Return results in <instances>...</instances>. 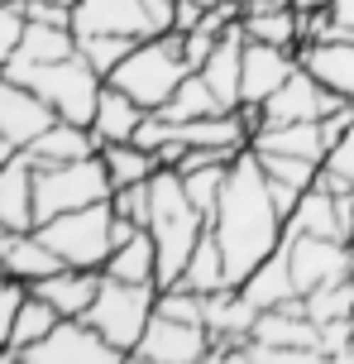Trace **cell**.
<instances>
[{"label":"cell","instance_id":"7","mask_svg":"<svg viewBox=\"0 0 354 364\" xmlns=\"http://www.w3.org/2000/svg\"><path fill=\"white\" fill-rule=\"evenodd\" d=\"M125 350H115L87 316H57V326L24 350V364H120Z\"/></svg>","mask_w":354,"mask_h":364},{"label":"cell","instance_id":"37","mask_svg":"<svg viewBox=\"0 0 354 364\" xmlns=\"http://www.w3.org/2000/svg\"><path fill=\"white\" fill-rule=\"evenodd\" d=\"M111 211H115V216H125V220H134V225H149V182L115 187V192H111Z\"/></svg>","mask_w":354,"mask_h":364},{"label":"cell","instance_id":"2","mask_svg":"<svg viewBox=\"0 0 354 364\" xmlns=\"http://www.w3.org/2000/svg\"><path fill=\"white\" fill-rule=\"evenodd\" d=\"M0 73L24 82L29 91H38V96L53 106L57 120H72V125H92L101 87H106V77L96 73L82 53L62 58V63H15V58H10Z\"/></svg>","mask_w":354,"mask_h":364},{"label":"cell","instance_id":"31","mask_svg":"<svg viewBox=\"0 0 354 364\" xmlns=\"http://www.w3.org/2000/svg\"><path fill=\"white\" fill-rule=\"evenodd\" d=\"M244 38L254 43H273V48H292L302 43V15L297 10H268V15H240Z\"/></svg>","mask_w":354,"mask_h":364},{"label":"cell","instance_id":"46","mask_svg":"<svg viewBox=\"0 0 354 364\" xmlns=\"http://www.w3.org/2000/svg\"><path fill=\"white\" fill-rule=\"evenodd\" d=\"M10 154H15V144H5V139H0V168H5V159H10Z\"/></svg>","mask_w":354,"mask_h":364},{"label":"cell","instance_id":"5","mask_svg":"<svg viewBox=\"0 0 354 364\" xmlns=\"http://www.w3.org/2000/svg\"><path fill=\"white\" fill-rule=\"evenodd\" d=\"M111 220H115L111 201H96V206H77V211H62L53 220H38L34 230L62 255V264H72V269H101L115 250Z\"/></svg>","mask_w":354,"mask_h":364},{"label":"cell","instance_id":"13","mask_svg":"<svg viewBox=\"0 0 354 364\" xmlns=\"http://www.w3.org/2000/svg\"><path fill=\"white\" fill-rule=\"evenodd\" d=\"M53 120H57L53 106H48L38 91H29L24 82L0 73V139H5V144L24 149L34 134H43V129L53 125Z\"/></svg>","mask_w":354,"mask_h":364},{"label":"cell","instance_id":"32","mask_svg":"<svg viewBox=\"0 0 354 364\" xmlns=\"http://www.w3.org/2000/svg\"><path fill=\"white\" fill-rule=\"evenodd\" d=\"M316 187H326V192H354V120H350V129L336 134V144L326 149Z\"/></svg>","mask_w":354,"mask_h":364},{"label":"cell","instance_id":"30","mask_svg":"<svg viewBox=\"0 0 354 364\" xmlns=\"http://www.w3.org/2000/svg\"><path fill=\"white\" fill-rule=\"evenodd\" d=\"M182 283L192 292H221L230 288V278H225V255H221V240L211 235V225H206V235L197 240V250H192V259H187V269H182Z\"/></svg>","mask_w":354,"mask_h":364},{"label":"cell","instance_id":"20","mask_svg":"<svg viewBox=\"0 0 354 364\" xmlns=\"http://www.w3.org/2000/svg\"><path fill=\"white\" fill-rule=\"evenodd\" d=\"M240 292L254 302L259 311H268V307H287V302H297L302 297V288H297V278H292V259H287V245H278L273 255L263 259L259 269L249 273L240 283Z\"/></svg>","mask_w":354,"mask_h":364},{"label":"cell","instance_id":"47","mask_svg":"<svg viewBox=\"0 0 354 364\" xmlns=\"http://www.w3.org/2000/svg\"><path fill=\"white\" fill-rule=\"evenodd\" d=\"M340 364H354V331H350V346H345V360Z\"/></svg>","mask_w":354,"mask_h":364},{"label":"cell","instance_id":"43","mask_svg":"<svg viewBox=\"0 0 354 364\" xmlns=\"http://www.w3.org/2000/svg\"><path fill=\"white\" fill-rule=\"evenodd\" d=\"M206 5L201 0H177V19H172V34H192L197 24H201Z\"/></svg>","mask_w":354,"mask_h":364},{"label":"cell","instance_id":"8","mask_svg":"<svg viewBox=\"0 0 354 364\" xmlns=\"http://www.w3.org/2000/svg\"><path fill=\"white\" fill-rule=\"evenodd\" d=\"M134 364H197L211 360V331L197 326V321H177V316H163L153 311L149 331L139 336V346L130 350Z\"/></svg>","mask_w":354,"mask_h":364},{"label":"cell","instance_id":"28","mask_svg":"<svg viewBox=\"0 0 354 364\" xmlns=\"http://www.w3.org/2000/svg\"><path fill=\"white\" fill-rule=\"evenodd\" d=\"M211 110H230V106H221V96L211 91V82H206L201 73H187L182 82H177V91H172L168 101L158 106V115H163V120H172V125H187V120L211 115Z\"/></svg>","mask_w":354,"mask_h":364},{"label":"cell","instance_id":"6","mask_svg":"<svg viewBox=\"0 0 354 364\" xmlns=\"http://www.w3.org/2000/svg\"><path fill=\"white\" fill-rule=\"evenodd\" d=\"M111 173L101 164V154L92 159H77V164H53L38 168L34 178V211L38 220H53L62 211H77V206H96V201H111Z\"/></svg>","mask_w":354,"mask_h":364},{"label":"cell","instance_id":"3","mask_svg":"<svg viewBox=\"0 0 354 364\" xmlns=\"http://www.w3.org/2000/svg\"><path fill=\"white\" fill-rule=\"evenodd\" d=\"M187 73L192 68H187V58H182V34H153V38H139L106 82L130 91L144 110H158L177 91V82Z\"/></svg>","mask_w":354,"mask_h":364},{"label":"cell","instance_id":"40","mask_svg":"<svg viewBox=\"0 0 354 364\" xmlns=\"http://www.w3.org/2000/svg\"><path fill=\"white\" fill-rule=\"evenodd\" d=\"M216 43H221V34H211V29H201V24H197L192 34H182V58H187V68L197 73L206 58H211V48H216Z\"/></svg>","mask_w":354,"mask_h":364},{"label":"cell","instance_id":"19","mask_svg":"<svg viewBox=\"0 0 354 364\" xmlns=\"http://www.w3.org/2000/svg\"><path fill=\"white\" fill-rule=\"evenodd\" d=\"M24 154L34 159L38 168H53V164H77V159H92L101 154V139L92 134V125H72V120H53V125L34 134Z\"/></svg>","mask_w":354,"mask_h":364},{"label":"cell","instance_id":"11","mask_svg":"<svg viewBox=\"0 0 354 364\" xmlns=\"http://www.w3.org/2000/svg\"><path fill=\"white\" fill-rule=\"evenodd\" d=\"M287 259H292V278H297L302 292L326 288L336 278H350L354 273V250L345 240H326V235H287Z\"/></svg>","mask_w":354,"mask_h":364},{"label":"cell","instance_id":"29","mask_svg":"<svg viewBox=\"0 0 354 364\" xmlns=\"http://www.w3.org/2000/svg\"><path fill=\"white\" fill-rule=\"evenodd\" d=\"M101 164L111 173V187H130V182H149L153 168H158V154L134 139H120V144H101Z\"/></svg>","mask_w":354,"mask_h":364},{"label":"cell","instance_id":"10","mask_svg":"<svg viewBox=\"0 0 354 364\" xmlns=\"http://www.w3.org/2000/svg\"><path fill=\"white\" fill-rule=\"evenodd\" d=\"M345 96H336L331 87H321L316 77L306 73V68H292V77L282 82L268 101L259 106V115H263V125H292V120H326L331 110L340 106ZM259 134V129H254Z\"/></svg>","mask_w":354,"mask_h":364},{"label":"cell","instance_id":"1","mask_svg":"<svg viewBox=\"0 0 354 364\" xmlns=\"http://www.w3.org/2000/svg\"><path fill=\"white\" fill-rule=\"evenodd\" d=\"M211 235L221 240L230 288H240L244 278L287 240V220L268 197V178H263L259 159L249 149L225 173V192L216 201V216H211Z\"/></svg>","mask_w":354,"mask_h":364},{"label":"cell","instance_id":"12","mask_svg":"<svg viewBox=\"0 0 354 364\" xmlns=\"http://www.w3.org/2000/svg\"><path fill=\"white\" fill-rule=\"evenodd\" d=\"M72 34H120V38H153L144 0H72Z\"/></svg>","mask_w":354,"mask_h":364},{"label":"cell","instance_id":"27","mask_svg":"<svg viewBox=\"0 0 354 364\" xmlns=\"http://www.w3.org/2000/svg\"><path fill=\"white\" fill-rule=\"evenodd\" d=\"M287 235H326V240H345V225L336 216V197L326 187H306L297 201V211L287 216ZM350 245V240H345Z\"/></svg>","mask_w":354,"mask_h":364},{"label":"cell","instance_id":"21","mask_svg":"<svg viewBox=\"0 0 354 364\" xmlns=\"http://www.w3.org/2000/svg\"><path fill=\"white\" fill-rule=\"evenodd\" d=\"M197 73L211 82V91L221 96V106H240V73H244V29L240 24H230L221 34V43L211 48V58H206Z\"/></svg>","mask_w":354,"mask_h":364},{"label":"cell","instance_id":"38","mask_svg":"<svg viewBox=\"0 0 354 364\" xmlns=\"http://www.w3.org/2000/svg\"><path fill=\"white\" fill-rule=\"evenodd\" d=\"M24 297H29V283H19V278H10V273H0V346L10 341V326H15V311H19Z\"/></svg>","mask_w":354,"mask_h":364},{"label":"cell","instance_id":"33","mask_svg":"<svg viewBox=\"0 0 354 364\" xmlns=\"http://www.w3.org/2000/svg\"><path fill=\"white\" fill-rule=\"evenodd\" d=\"M302 307L311 321H340V316H354V273L350 278H336V283H326V288H311L302 292Z\"/></svg>","mask_w":354,"mask_h":364},{"label":"cell","instance_id":"18","mask_svg":"<svg viewBox=\"0 0 354 364\" xmlns=\"http://www.w3.org/2000/svg\"><path fill=\"white\" fill-rule=\"evenodd\" d=\"M101 278H106L101 269H72V264H62L57 273L38 278L29 288H34L43 302H53L57 316H87L92 302H96V292H101Z\"/></svg>","mask_w":354,"mask_h":364},{"label":"cell","instance_id":"14","mask_svg":"<svg viewBox=\"0 0 354 364\" xmlns=\"http://www.w3.org/2000/svg\"><path fill=\"white\" fill-rule=\"evenodd\" d=\"M292 68H297V53H292V48H273V43H254V38H244L240 106H263V101L292 77Z\"/></svg>","mask_w":354,"mask_h":364},{"label":"cell","instance_id":"34","mask_svg":"<svg viewBox=\"0 0 354 364\" xmlns=\"http://www.w3.org/2000/svg\"><path fill=\"white\" fill-rule=\"evenodd\" d=\"M225 173H230V164H206V168L182 173L187 197H192V206H197L206 220L216 216V201H221V192H225Z\"/></svg>","mask_w":354,"mask_h":364},{"label":"cell","instance_id":"42","mask_svg":"<svg viewBox=\"0 0 354 364\" xmlns=\"http://www.w3.org/2000/svg\"><path fill=\"white\" fill-rule=\"evenodd\" d=\"M144 15H149L153 34H172V19H177V0H144Z\"/></svg>","mask_w":354,"mask_h":364},{"label":"cell","instance_id":"35","mask_svg":"<svg viewBox=\"0 0 354 364\" xmlns=\"http://www.w3.org/2000/svg\"><path fill=\"white\" fill-rule=\"evenodd\" d=\"M254 159H259V168L268 173V178H282V182H292V187H316V173L321 164L316 159H297V154H259V149H249Z\"/></svg>","mask_w":354,"mask_h":364},{"label":"cell","instance_id":"26","mask_svg":"<svg viewBox=\"0 0 354 364\" xmlns=\"http://www.w3.org/2000/svg\"><path fill=\"white\" fill-rule=\"evenodd\" d=\"M72 53H77L72 24H43V19H29L24 34H19L15 63H62V58H72Z\"/></svg>","mask_w":354,"mask_h":364},{"label":"cell","instance_id":"48","mask_svg":"<svg viewBox=\"0 0 354 364\" xmlns=\"http://www.w3.org/2000/svg\"><path fill=\"white\" fill-rule=\"evenodd\" d=\"M0 5H24V0H0Z\"/></svg>","mask_w":354,"mask_h":364},{"label":"cell","instance_id":"17","mask_svg":"<svg viewBox=\"0 0 354 364\" xmlns=\"http://www.w3.org/2000/svg\"><path fill=\"white\" fill-rule=\"evenodd\" d=\"M57 269H62V255L38 230H0V273L19 283H38Z\"/></svg>","mask_w":354,"mask_h":364},{"label":"cell","instance_id":"41","mask_svg":"<svg viewBox=\"0 0 354 364\" xmlns=\"http://www.w3.org/2000/svg\"><path fill=\"white\" fill-rule=\"evenodd\" d=\"M263 178H268V173H263ZM268 197H273V206H278L282 220H287L302 201V187H292V182H282V178H268Z\"/></svg>","mask_w":354,"mask_h":364},{"label":"cell","instance_id":"39","mask_svg":"<svg viewBox=\"0 0 354 364\" xmlns=\"http://www.w3.org/2000/svg\"><path fill=\"white\" fill-rule=\"evenodd\" d=\"M24 24H29V19H24V5H0V68L15 58Z\"/></svg>","mask_w":354,"mask_h":364},{"label":"cell","instance_id":"44","mask_svg":"<svg viewBox=\"0 0 354 364\" xmlns=\"http://www.w3.org/2000/svg\"><path fill=\"white\" fill-rule=\"evenodd\" d=\"M336 34H354V0H340L336 5V24H331L326 38H336Z\"/></svg>","mask_w":354,"mask_h":364},{"label":"cell","instance_id":"15","mask_svg":"<svg viewBox=\"0 0 354 364\" xmlns=\"http://www.w3.org/2000/svg\"><path fill=\"white\" fill-rule=\"evenodd\" d=\"M34 178H38V164L24 149H15L0 168V230H34L38 225Z\"/></svg>","mask_w":354,"mask_h":364},{"label":"cell","instance_id":"50","mask_svg":"<svg viewBox=\"0 0 354 364\" xmlns=\"http://www.w3.org/2000/svg\"><path fill=\"white\" fill-rule=\"evenodd\" d=\"M62 5H72V0H62Z\"/></svg>","mask_w":354,"mask_h":364},{"label":"cell","instance_id":"23","mask_svg":"<svg viewBox=\"0 0 354 364\" xmlns=\"http://www.w3.org/2000/svg\"><path fill=\"white\" fill-rule=\"evenodd\" d=\"M149 110L134 101L130 91L120 87H101V101H96V115H92V134L101 139V144H120V139H134V129H139V120H144Z\"/></svg>","mask_w":354,"mask_h":364},{"label":"cell","instance_id":"25","mask_svg":"<svg viewBox=\"0 0 354 364\" xmlns=\"http://www.w3.org/2000/svg\"><path fill=\"white\" fill-rule=\"evenodd\" d=\"M106 278H120V283H158V245H153L149 225L134 230L125 245H115L111 259L101 264Z\"/></svg>","mask_w":354,"mask_h":364},{"label":"cell","instance_id":"4","mask_svg":"<svg viewBox=\"0 0 354 364\" xmlns=\"http://www.w3.org/2000/svg\"><path fill=\"white\" fill-rule=\"evenodd\" d=\"M153 302H158V283L101 278V292H96L87 321H92L115 350H125V360H130V350L139 346V336H144L149 321H153Z\"/></svg>","mask_w":354,"mask_h":364},{"label":"cell","instance_id":"45","mask_svg":"<svg viewBox=\"0 0 354 364\" xmlns=\"http://www.w3.org/2000/svg\"><path fill=\"white\" fill-rule=\"evenodd\" d=\"M292 5H297V10H336L340 0H292Z\"/></svg>","mask_w":354,"mask_h":364},{"label":"cell","instance_id":"22","mask_svg":"<svg viewBox=\"0 0 354 364\" xmlns=\"http://www.w3.org/2000/svg\"><path fill=\"white\" fill-rule=\"evenodd\" d=\"M249 149L259 154H297V159H326V129L321 120H292V125H259V134L249 139Z\"/></svg>","mask_w":354,"mask_h":364},{"label":"cell","instance_id":"36","mask_svg":"<svg viewBox=\"0 0 354 364\" xmlns=\"http://www.w3.org/2000/svg\"><path fill=\"white\" fill-rule=\"evenodd\" d=\"M130 48H134V38H120V34H87V38H77V53L87 58L101 77H111Z\"/></svg>","mask_w":354,"mask_h":364},{"label":"cell","instance_id":"9","mask_svg":"<svg viewBox=\"0 0 354 364\" xmlns=\"http://www.w3.org/2000/svg\"><path fill=\"white\" fill-rule=\"evenodd\" d=\"M206 225L211 220L197 206H177V211H163V216L149 220V235L158 245V288L182 283V269L192 259V250H197V240L206 235Z\"/></svg>","mask_w":354,"mask_h":364},{"label":"cell","instance_id":"49","mask_svg":"<svg viewBox=\"0 0 354 364\" xmlns=\"http://www.w3.org/2000/svg\"><path fill=\"white\" fill-rule=\"evenodd\" d=\"M350 250H354V230H350Z\"/></svg>","mask_w":354,"mask_h":364},{"label":"cell","instance_id":"24","mask_svg":"<svg viewBox=\"0 0 354 364\" xmlns=\"http://www.w3.org/2000/svg\"><path fill=\"white\" fill-rule=\"evenodd\" d=\"M57 326V311H53V302H43L34 288H29V297L19 302V311H15V326H10V341L0 346V364H19L24 360V350L29 346H38L48 331Z\"/></svg>","mask_w":354,"mask_h":364},{"label":"cell","instance_id":"16","mask_svg":"<svg viewBox=\"0 0 354 364\" xmlns=\"http://www.w3.org/2000/svg\"><path fill=\"white\" fill-rule=\"evenodd\" d=\"M297 63L316 77L321 87H331L336 96L354 101V34H336V38H311L297 43Z\"/></svg>","mask_w":354,"mask_h":364}]
</instances>
